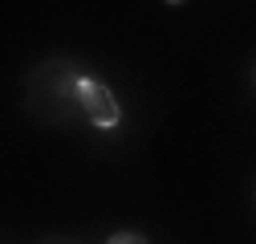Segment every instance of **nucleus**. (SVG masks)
Masks as SVG:
<instances>
[{
    "mask_svg": "<svg viewBox=\"0 0 256 244\" xmlns=\"http://www.w3.org/2000/svg\"><path fill=\"white\" fill-rule=\"evenodd\" d=\"M78 98H82V106H86V114H90V122L94 126H118L122 122V110H118V102H114V94L102 86V82H94V78H82L78 82Z\"/></svg>",
    "mask_w": 256,
    "mask_h": 244,
    "instance_id": "obj_1",
    "label": "nucleus"
},
{
    "mask_svg": "<svg viewBox=\"0 0 256 244\" xmlns=\"http://www.w3.org/2000/svg\"><path fill=\"white\" fill-rule=\"evenodd\" d=\"M110 244H142V236H134V232H118V236H110Z\"/></svg>",
    "mask_w": 256,
    "mask_h": 244,
    "instance_id": "obj_2",
    "label": "nucleus"
}]
</instances>
